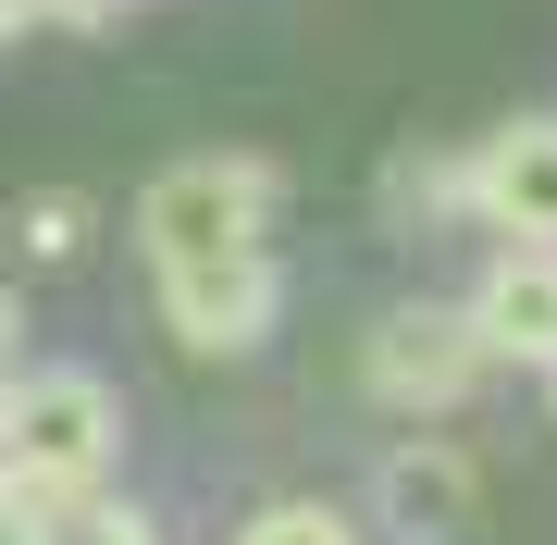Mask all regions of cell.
<instances>
[{
  "label": "cell",
  "instance_id": "8fae6325",
  "mask_svg": "<svg viewBox=\"0 0 557 545\" xmlns=\"http://www.w3.org/2000/svg\"><path fill=\"white\" fill-rule=\"evenodd\" d=\"M38 13H62V25H100V13H124V0H38Z\"/></svg>",
  "mask_w": 557,
  "mask_h": 545
},
{
  "label": "cell",
  "instance_id": "6da1fadb",
  "mask_svg": "<svg viewBox=\"0 0 557 545\" xmlns=\"http://www.w3.org/2000/svg\"><path fill=\"white\" fill-rule=\"evenodd\" d=\"M124 459V409L100 372H38L0 397V508L25 533H62Z\"/></svg>",
  "mask_w": 557,
  "mask_h": 545
},
{
  "label": "cell",
  "instance_id": "30bf717a",
  "mask_svg": "<svg viewBox=\"0 0 557 545\" xmlns=\"http://www.w3.org/2000/svg\"><path fill=\"white\" fill-rule=\"evenodd\" d=\"M38 545H161V533L137 521V508H100V496H87L75 521H62V533H38Z\"/></svg>",
  "mask_w": 557,
  "mask_h": 545
},
{
  "label": "cell",
  "instance_id": "7c38bea8",
  "mask_svg": "<svg viewBox=\"0 0 557 545\" xmlns=\"http://www.w3.org/2000/svg\"><path fill=\"white\" fill-rule=\"evenodd\" d=\"M25 25H38V0H0V38H25Z\"/></svg>",
  "mask_w": 557,
  "mask_h": 545
},
{
  "label": "cell",
  "instance_id": "52a82bcc",
  "mask_svg": "<svg viewBox=\"0 0 557 545\" xmlns=\"http://www.w3.org/2000/svg\"><path fill=\"white\" fill-rule=\"evenodd\" d=\"M471 496H483V484H471V459H458V446H434V434H421V446H397V459L372 471V508H384L409 545L458 533V521H471Z\"/></svg>",
  "mask_w": 557,
  "mask_h": 545
},
{
  "label": "cell",
  "instance_id": "3957f363",
  "mask_svg": "<svg viewBox=\"0 0 557 545\" xmlns=\"http://www.w3.org/2000/svg\"><path fill=\"white\" fill-rule=\"evenodd\" d=\"M483 323L471 310H446V298H409V310H384L372 323V347H359V384H372L384 409H458L483 384Z\"/></svg>",
  "mask_w": 557,
  "mask_h": 545
},
{
  "label": "cell",
  "instance_id": "5bb4252c",
  "mask_svg": "<svg viewBox=\"0 0 557 545\" xmlns=\"http://www.w3.org/2000/svg\"><path fill=\"white\" fill-rule=\"evenodd\" d=\"M0 360H13V298H0Z\"/></svg>",
  "mask_w": 557,
  "mask_h": 545
},
{
  "label": "cell",
  "instance_id": "9c48e42d",
  "mask_svg": "<svg viewBox=\"0 0 557 545\" xmlns=\"http://www.w3.org/2000/svg\"><path fill=\"white\" fill-rule=\"evenodd\" d=\"M13 236H25V248H50V261H62V248L87 236V199H62V186H50V199H25V211H13Z\"/></svg>",
  "mask_w": 557,
  "mask_h": 545
},
{
  "label": "cell",
  "instance_id": "8992f818",
  "mask_svg": "<svg viewBox=\"0 0 557 545\" xmlns=\"http://www.w3.org/2000/svg\"><path fill=\"white\" fill-rule=\"evenodd\" d=\"M471 323L496 360H545L557 372V236H508V261H483Z\"/></svg>",
  "mask_w": 557,
  "mask_h": 545
},
{
  "label": "cell",
  "instance_id": "277c9868",
  "mask_svg": "<svg viewBox=\"0 0 557 545\" xmlns=\"http://www.w3.org/2000/svg\"><path fill=\"white\" fill-rule=\"evenodd\" d=\"M273 261L260 248H211V261H174L161 273V323H174V347H199V360H236V347L273 335Z\"/></svg>",
  "mask_w": 557,
  "mask_h": 545
},
{
  "label": "cell",
  "instance_id": "ba28073f",
  "mask_svg": "<svg viewBox=\"0 0 557 545\" xmlns=\"http://www.w3.org/2000/svg\"><path fill=\"white\" fill-rule=\"evenodd\" d=\"M236 545H359V521H347V508H322V496H285V508H260Z\"/></svg>",
  "mask_w": 557,
  "mask_h": 545
},
{
  "label": "cell",
  "instance_id": "7a4b0ae2",
  "mask_svg": "<svg viewBox=\"0 0 557 545\" xmlns=\"http://www.w3.org/2000/svg\"><path fill=\"white\" fill-rule=\"evenodd\" d=\"M273 199H285V174L248 162V149L174 162V174L137 186V261L174 273V261H211V248H260V236H273Z\"/></svg>",
  "mask_w": 557,
  "mask_h": 545
},
{
  "label": "cell",
  "instance_id": "5b68a950",
  "mask_svg": "<svg viewBox=\"0 0 557 545\" xmlns=\"http://www.w3.org/2000/svg\"><path fill=\"white\" fill-rule=\"evenodd\" d=\"M471 211L496 236H557V112L545 124H496L471 149Z\"/></svg>",
  "mask_w": 557,
  "mask_h": 545
},
{
  "label": "cell",
  "instance_id": "4fadbf2b",
  "mask_svg": "<svg viewBox=\"0 0 557 545\" xmlns=\"http://www.w3.org/2000/svg\"><path fill=\"white\" fill-rule=\"evenodd\" d=\"M0 545H38V533H25V521H13V508H0Z\"/></svg>",
  "mask_w": 557,
  "mask_h": 545
}]
</instances>
